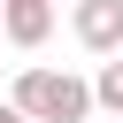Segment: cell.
<instances>
[{"label":"cell","instance_id":"cell-1","mask_svg":"<svg viewBox=\"0 0 123 123\" xmlns=\"http://www.w3.org/2000/svg\"><path fill=\"white\" fill-rule=\"evenodd\" d=\"M8 108H15L23 123H85V115H92V85L69 77V69H38V62H31V69L15 77Z\"/></svg>","mask_w":123,"mask_h":123},{"label":"cell","instance_id":"cell-2","mask_svg":"<svg viewBox=\"0 0 123 123\" xmlns=\"http://www.w3.org/2000/svg\"><path fill=\"white\" fill-rule=\"evenodd\" d=\"M69 31L85 54H123V0H77Z\"/></svg>","mask_w":123,"mask_h":123},{"label":"cell","instance_id":"cell-3","mask_svg":"<svg viewBox=\"0 0 123 123\" xmlns=\"http://www.w3.org/2000/svg\"><path fill=\"white\" fill-rule=\"evenodd\" d=\"M0 38L8 46H46L54 38V0H0Z\"/></svg>","mask_w":123,"mask_h":123},{"label":"cell","instance_id":"cell-4","mask_svg":"<svg viewBox=\"0 0 123 123\" xmlns=\"http://www.w3.org/2000/svg\"><path fill=\"white\" fill-rule=\"evenodd\" d=\"M92 100H100L108 115H123V62H108V69L92 77Z\"/></svg>","mask_w":123,"mask_h":123},{"label":"cell","instance_id":"cell-5","mask_svg":"<svg viewBox=\"0 0 123 123\" xmlns=\"http://www.w3.org/2000/svg\"><path fill=\"white\" fill-rule=\"evenodd\" d=\"M0 123H23V115H15V108H8V100H0Z\"/></svg>","mask_w":123,"mask_h":123},{"label":"cell","instance_id":"cell-6","mask_svg":"<svg viewBox=\"0 0 123 123\" xmlns=\"http://www.w3.org/2000/svg\"><path fill=\"white\" fill-rule=\"evenodd\" d=\"M115 123H123V115H115Z\"/></svg>","mask_w":123,"mask_h":123}]
</instances>
